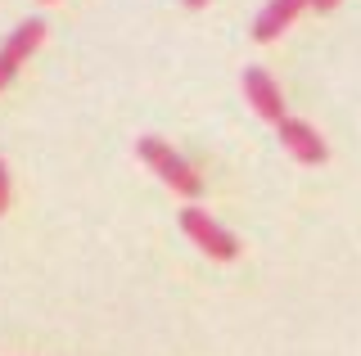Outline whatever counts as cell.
Here are the masks:
<instances>
[{"mask_svg": "<svg viewBox=\"0 0 361 356\" xmlns=\"http://www.w3.org/2000/svg\"><path fill=\"white\" fill-rule=\"evenodd\" d=\"M41 41H45V18H27L5 37V46H0V91L14 82V72L27 63V54L41 50Z\"/></svg>", "mask_w": 361, "mask_h": 356, "instance_id": "cell-3", "label": "cell"}, {"mask_svg": "<svg viewBox=\"0 0 361 356\" xmlns=\"http://www.w3.org/2000/svg\"><path fill=\"white\" fill-rule=\"evenodd\" d=\"M135 153H140V163L149 167V172H154L163 185H172L176 194H185V198H199V194H203L199 172H195V167H190L185 158H180L172 144H163L158 136H145L140 144H135Z\"/></svg>", "mask_w": 361, "mask_h": 356, "instance_id": "cell-1", "label": "cell"}, {"mask_svg": "<svg viewBox=\"0 0 361 356\" xmlns=\"http://www.w3.org/2000/svg\"><path fill=\"white\" fill-rule=\"evenodd\" d=\"M244 91H248V104L257 108V117H267L271 127H280L289 113H285V95H280V86L271 82L267 68H248L244 72Z\"/></svg>", "mask_w": 361, "mask_h": 356, "instance_id": "cell-4", "label": "cell"}, {"mask_svg": "<svg viewBox=\"0 0 361 356\" xmlns=\"http://www.w3.org/2000/svg\"><path fill=\"white\" fill-rule=\"evenodd\" d=\"M9 208V172H5V163H0V212Z\"/></svg>", "mask_w": 361, "mask_h": 356, "instance_id": "cell-7", "label": "cell"}, {"mask_svg": "<svg viewBox=\"0 0 361 356\" xmlns=\"http://www.w3.org/2000/svg\"><path fill=\"white\" fill-rule=\"evenodd\" d=\"M185 5H190V9H203V5H208V0H185Z\"/></svg>", "mask_w": 361, "mask_h": 356, "instance_id": "cell-9", "label": "cell"}, {"mask_svg": "<svg viewBox=\"0 0 361 356\" xmlns=\"http://www.w3.org/2000/svg\"><path fill=\"white\" fill-rule=\"evenodd\" d=\"M280 140H285V149L293 153V158L307 163V167H321L325 158H330V144L316 136V127H307L302 117H285V122H280Z\"/></svg>", "mask_w": 361, "mask_h": 356, "instance_id": "cell-5", "label": "cell"}, {"mask_svg": "<svg viewBox=\"0 0 361 356\" xmlns=\"http://www.w3.org/2000/svg\"><path fill=\"white\" fill-rule=\"evenodd\" d=\"M334 5H338V0H312V9H321V14H330Z\"/></svg>", "mask_w": 361, "mask_h": 356, "instance_id": "cell-8", "label": "cell"}, {"mask_svg": "<svg viewBox=\"0 0 361 356\" xmlns=\"http://www.w3.org/2000/svg\"><path fill=\"white\" fill-rule=\"evenodd\" d=\"M180 230H185V235L195 239L212 262H235V258H240V239H235L221 221H212L203 208H185V212H180Z\"/></svg>", "mask_w": 361, "mask_h": 356, "instance_id": "cell-2", "label": "cell"}, {"mask_svg": "<svg viewBox=\"0 0 361 356\" xmlns=\"http://www.w3.org/2000/svg\"><path fill=\"white\" fill-rule=\"evenodd\" d=\"M302 9H312V0H271L253 23V41H276L293 18H302Z\"/></svg>", "mask_w": 361, "mask_h": 356, "instance_id": "cell-6", "label": "cell"}]
</instances>
